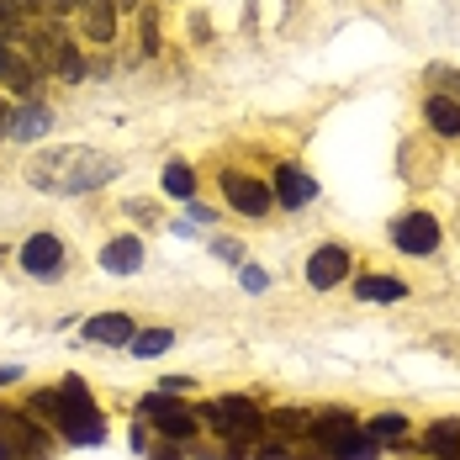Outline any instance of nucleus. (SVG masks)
Here are the masks:
<instances>
[{"label":"nucleus","instance_id":"nucleus-1","mask_svg":"<svg viewBox=\"0 0 460 460\" xmlns=\"http://www.w3.org/2000/svg\"><path fill=\"white\" fill-rule=\"evenodd\" d=\"M117 170L122 164L101 148H43L27 164V181L38 190H53V196H85V190H101L106 181H117Z\"/></svg>","mask_w":460,"mask_h":460},{"label":"nucleus","instance_id":"nucleus-2","mask_svg":"<svg viewBox=\"0 0 460 460\" xmlns=\"http://www.w3.org/2000/svg\"><path fill=\"white\" fill-rule=\"evenodd\" d=\"M27 413L48 418L69 445H101L106 439V418H101L91 386L80 376H64V386H53V392H32V408Z\"/></svg>","mask_w":460,"mask_h":460},{"label":"nucleus","instance_id":"nucleus-3","mask_svg":"<svg viewBox=\"0 0 460 460\" xmlns=\"http://www.w3.org/2000/svg\"><path fill=\"white\" fill-rule=\"evenodd\" d=\"M201 423H212V434L228 439V460H249V445L265 434V413L249 402V397H212L196 408Z\"/></svg>","mask_w":460,"mask_h":460},{"label":"nucleus","instance_id":"nucleus-4","mask_svg":"<svg viewBox=\"0 0 460 460\" xmlns=\"http://www.w3.org/2000/svg\"><path fill=\"white\" fill-rule=\"evenodd\" d=\"M0 450L11 460H53V439L38 418H27L22 408H0Z\"/></svg>","mask_w":460,"mask_h":460},{"label":"nucleus","instance_id":"nucleus-5","mask_svg":"<svg viewBox=\"0 0 460 460\" xmlns=\"http://www.w3.org/2000/svg\"><path fill=\"white\" fill-rule=\"evenodd\" d=\"M138 413L164 434V439H190L196 429H201V418H196V408H185L175 392H154V397H143Z\"/></svg>","mask_w":460,"mask_h":460},{"label":"nucleus","instance_id":"nucleus-6","mask_svg":"<svg viewBox=\"0 0 460 460\" xmlns=\"http://www.w3.org/2000/svg\"><path fill=\"white\" fill-rule=\"evenodd\" d=\"M223 196H228L233 212H243V217H265V212L276 207V190H270V185L254 181V175H238V170L223 175Z\"/></svg>","mask_w":460,"mask_h":460},{"label":"nucleus","instance_id":"nucleus-7","mask_svg":"<svg viewBox=\"0 0 460 460\" xmlns=\"http://www.w3.org/2000/svg\"><path fill=\"white\" fill-rule=\"evenodd\" d=\"M439 223L429 217V212H408V217H397L392 223V243L402 249V254H434L439 249Z\"/></svg>","mask_w":460,"mask_h":460},{"label":"nucleus","instance_id":"nucleus-8","mask_svg":"<svg viewBox=\"0 0 460 460\" xmlns=\"http://www.w3.org/2000/svg\"><path fill=\"white\" fill-rule=\"evenodd\" d=\"M355 429H360V423H355V413H349V408H323V413L307 418V434H313V445H318L323 456H333V450H339Z\"/></svg>","mask_w":460,"mask_h":460},{"label":"nucleus","instance_id":"nucleus-9","mask_svg":"<svg viewBox=\"0 0 460 460\" xmlns=\"http://www.w3.org/2000/svg\"><path fill=\"white\" fill-rule=\"evenodd\" d=\"M58 265H64V243L53 238V233H32L27 243H22V270L27 276H58Z\"/></svg>","mask_w":460,"mask_h":460},{"label":"nucleus","instance_id":"nucleus-10","mask_svg":"<svg viewBox=\"0 0 460 460\" xmlns=\"http://www.w3.org/2000/svg\"><path fill=\"white\" fill-rule=\"evenodd\" d=\"M349 276V249H339V243H323L313 249V260H307V280L328 291V286H339V280Z\"/></svg>","mask_w":460,"mask_h":460},{"label":"nucleus","instance_id":"nucleus-11","mask_svg":"<svg viewBox=\"0 0 460 460\" xmlns=\"http://www.w3.org/2000/svg\"><path fill=\"white\" fill-rule=\"evenodd\" d=\"M313 196H318V181H313V175H302L296 164H280V170H276V201H280V207L302 212Z\"/></svg>","mask_w":460,"mask_h":460},{"label":"nucleus","instance_id":"nucleus-12","mask_svg":"<svg viewBox=\"0 0 460 460\" xmlns=\"http://www.w3.org/2000/svg\"><path fill=\"white\" fill-rule=\"evenodd\" d=\"M133 333H138V323L128 313H95V318H85V339L91 344H133Z\"/></svg>","mask_w":460,"mask_h":460},{"label":"nucleus","instance_id":"nucleus-13","mask_svg":"<svg viewBox=\"0 0 460 460\" xmlns=\"http://www.w3.org/2000/svg\"><path fill=\"white\" fill-rule=\"evenodd\" d=\"M0 85L16 95H32L38 91V69H32V58H22V53H11V48L0 43Z\"/></svg>","mask_w":460,"mask_h":460},{"label":"nucleus","instance_id":"nucleus-14","mask_svg":"<svg viewBox=\"0 0 460 460\" xmlns=\"http://www.w3.org/2000/svg\"><path fill=\"white\" fill-rule=\"evenodd\" d=\"M423 122H429L439 138H460V101L456 95H429V101H423Z\"/></svg>","mask_w":460,"mask_h":460},{"label":"nucleus","instance_id":"nucleus-15","mask_svg":"<svg viewBox=\"0 0 460 460\" xmlns=\"http://www.w3.org/2000/svg\"><path fill=\"white\" fill-rule=\"evenodd\" d=\"M80 16H85V38L91 43H111L117 38V5L111 0H80Z\"/></svg>","mask_w":460,"mask_h":460},{"label":"nucleus","instance_id":"nucleus-16","mask_svg":"<svg viewBox=\"0 0 460 460\" xmlns=\"http://www.w3.org/2000/svg\"><path fill=\"white\" fill-rule=\"evenodd\" d=\"M101 265H106L111 276H133V270H143V243L138 238H111V243L101 249Z\"/></svg>","mask_w":460,"mask_h":460},{"label":"nucleus","instance_id":"nucleus-17","mask_svg":"<svg viewBox=\"0 0 460 460\" xmlns=\"http://www.w3.org/2000/svg\"><path fill=\"white\" fill-rule=\"evenodd\" d=\"M48 128H53L48 101H27L22 111H11V138H43Z\"/></svg>","mask_w":460,"mask_h":460},{"label":"nucleus","instance_id":"nucleus-18","mask_svg":"<svg viewBox=\"0 0 460 460\" xmlns=\"http://www.w3.org/2000/svg\"><path fill=\"white\" fill-rule=\"evenodd\" d=\"M355 296H360V302H402V296H408V280H397V276H360Z\"/></svg>","mask_w":460,"mask_h":460},{"label":"nucleus","instance_id":"nucleus-19","mask_svg":"<svg viewBox=\"0 0 460 460\" xmlns=\"http://www.w3.org/2000/svg\"><path fill=\"white\" fill-rule=\"evenodd\" d=\"M423 450H434L439 460H460V418H445L423 434Z\"/></svg>","mask_w":460,"mask_h":460},{"label":"nucleus","instance_id":"nucleus-20","mask_svg":"<svg viewBox=\"0 0 460 460\" xmlns=\"http://www.w3.org/2000/svg\"><path fill=\"white\" fill-rule=\"evenodd\" d=\"M170 344H175L170 328H138V333H133V355H138V360H159Z\"/></svg>","mask_w":460,"mask_h":460},{"label":"nucleus","instance_id":"nucleus-21","mask_svg":"<svg viewBox=\"0 0 460 460\" xmlns=\"http://www.w3.org/2000/svg\"><path fill=\"white\" fill-rule=\"evenodd\" d=\"M53 75H58V80H69V85H80V80H85V53H80V43H75V38L64 43L58 64H53Z\"/></svg>","mask_w":460,"mask_h":460},{"label":"nucleus","instance_id":"nucleus-22","mask_svg":"<svg viewBox=\"0 0 460 460\" xmlns=\"http://www.w3.org/2000/svg\"><path fill=\"white\" fill-rule=\"evenodd\" d=\"M159 181H164L170 196H181V201L196 196V175H190V164H164V175H159Z\"/></svg>","mask_w":460,"mask_h":460},{"label":"nucleus","instance_id":"nucleus-23","mask_svg":"<svg viewBox=\"0 0 460 460\" xmlns=\"http://www.w3.org/2000/svg\"><path fill=\"white\" fill-rule=\"evenodd\" d=\"M265 429H276L280 439L307 434V413H296V408H276V413H265Z\"/></svg>","mask_w":460,"mask_h":460},{"label":"nucleus","instance_id":"nucleus-24","mask_svg":"<svg viewBox=\"0 0 460 460\" xmlns=\"http://www.w3.org/2000/svg\"><path fill=\"white\" fill-rule=\"evenodd\" d=\"M370 456H376V439H370L366 429H355V434H349V439H344L328 460H370Z\"/></svg>","mask_w":460,"mask_h":460},{"label":"nucleus","instance_id":"nucleus-25","mask_svg":"<svg viewBox=\"0 0 460 460\" xmlns=\"http://www.w3.org/2000/svg\"><path fill=\"white\" fill-rule=\"evenodd\" d=\"M366 434L370 439H402V434H408V418L402 413H376L366 423Z\"/></svg>","mask_w":460,"mask_h":460},{"label":"nucleus","instance_id":"nucleus-26","mask_svg":"<svg viewBox=\"0 0 460 460\" xmlns=\"http://www.w3.org/2000/svg\"><path fill=\"white\" fill-rule=\"evenodd\" d=\"M16 5H22L27 16H53V22H58V16H69L80 0H16Z\"/></svg>","mask_w":460,"mask_h":460},{"label":"nucleus","instance_id":"nucleus-27","mask_svg":"<svg viewBox=\"0 0 460 460\" xmlns=\"http://www.w3.org/2000/svg\"><path fill=\"white\" fill-rule=\"evenodd\" d=\"M22 22H27V11H22L16 0H0V32H16Z\"/></svg>","mask_w":460,"mask_h":460},{"label":"nucleus","instance_id":"nucleus-28","mask_svg":"<svg viewBox=\"0 0 460 460\" xmlns=\"http://www.w3.org/2000/svg\"><path fill=\"white\" fill-rule=\"evenodd\" d=\"M238 276H243V286H249V291H265V286H270V276H265L260 265H243Z\"/></svg>","mask_w":460,"mask_h":460},{"label":"nucleus","instance_id":"nucleus-29","mask_svg":"<svg viewBox=\"0 0 460 460\" xmlns=\"http://www.w3.org/2000/svg\"><path fill=\"white\" fill-rule=\"evenodd\" d=\"M249 460H291V450H286L280 439H270V445H260V450H254Z\"/></svg>","mask_w":460,"mask_h":460},{"label":"nucleus","instance_id":"nucleus-30","mask_svg":"<svg viewBox=\"0 0 460 460\" xmlns=\"http://www.w3.org/2000/svg\"><path fill=\"white\" fill-rule=\"evenodd\" d=\"M159 48V27H154V16H143V53H154Z\"/></svg>","mask_w":460,"mask_h":460},{"label":"nucleus","instance_id":"nucleus-31","mask_svg":"<svg viewBox=\"0 0 460 460\" xmlns=\"http://www.w3.org/2000/svg\"><path fill=\"white\" fill-rule=\"evenodd\" d=\"M217 254H223L228 265H238V260H243V243H233V238H223V243H217Z\"/></svg>","mask_w":460,"mask_h":460},{"label":"nucleus","instance_id":"nucleus-32","mask_svg":"<svg viewBox=\"0 0 460 460\" xmlns=\"http://www.w3.org/2000/svg\"><path fill=\"white\" fill-rule=\"evenodd\" d=\"M148 460H181V450H175V445H170V439H164V445H159V450H148Z\"/></svg>","mask_w":460,"mask_h":460},{"label":"nucleus","instance_id":"nucleus-33","mask_svg":"<svg viewBox=\"0 0 460 460\" xmlns=\"http://www.w3.org/2000/svg\"><path fill=\"white\" fill-rule=\"evenodd\" d=\"M128 207H133V217H138V223H154V207H148V201H128Z\"/></svg>","mask_w":460,"mask_h":460},{"label":"nucleus","instance_id":"nucleus-34","mask_svg":"<svg viewBox=\"0 0 460 460\" xmlns=\"http://www.w3.org/2000/svg\"><path fill=\"white\" fill-rule=\"evenodd\" d=\"M16 376H22V366H0V386H11Z\"/></svg>","mask_w":460,"mask_h":460},{"label":"nucleus","instance_id":"nucleus-35","mask_svg":"<svg viewBox=\"0 0 460 460\" xmlns=\"http://www.w3.org/2000/svg\"><path fill=\"white\" fill-rule=\"evenodd\" d=\"M434 80H445V85H450V91L460 95V75H445V69H434Z\"/></svg>","mask_w":460,"mask_h":460},{"label":"nucleus","instance_id":"nucleus-36","mask_svg":"<svg viewBox=\"0 0 460 460\" xmlns=\"http://www.w3.org/2000/svg\"><path fill=\"white\" fill-rule=\"evenodd\" d=\"M291 460H328V456H323V450H318V456H291Z\"/></svg>","mask_w":460,"mask_h":460},{"label":"nucleus","instance_id":"nucleus-37","mask_svg":"<svg viewBox=\"0 0 460 460\" xmlns=\"http://www.w3.org/2000/svg\"><path fill=\"white\" fill-rule=\"evenodd\" d=\"M111 5H128V11H133V5H138V0H111Z\"/></svg>","mask_w":460,"mask_h":460},{"label":"nucleus","instance_id":"nucleus-38","mask_svg":"<svg viewBox=\"0 0 460 460\" xmlns=\"http://www.w3.org/2000/svg\"><path fill=\"white\" fill-rule=\"evenodd\" d=\"M0 460H11V456H5V450H0Z\"/></svg>","mask_w":460,"mask_h":460}]
</instances>
